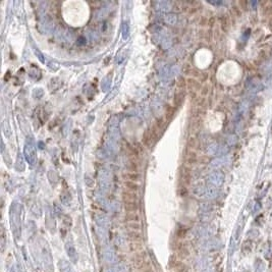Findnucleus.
Returning <instances> with one entry per match:
<instances>
[{
  "label": "nucleus",
  "mask_w": 272,
  "mask_h": 272,
  "mask_svg": "<svg viewBox=\"0 0 272 272\" xmlns=\"http://www.w3.org/2000/svg\"><path fill=\"white\" fill-rule=\"evenodd\" d=\"M189 178H191V173H189V169L188 167H182L180 169V182H182L183 185H189Z\"/></svg>",
  "instance_id": "f03ea898"
},
{
  "label": "nucleus",
  "mask_w": 272,
  "mask_h": 272,
  "mask_svg": "<svg viewBox=\"0 0 272 272\" xmlns=\"http://www.w3.org/2000/svg\"><path fill=\"white\" fill-rule=\"evenodd\" d=\"M125 219L127 220V222H139L140 216L137 212H127Z\"/></svg>",
  "instance_id": "1a4fd4ad"
},
{
  "label": "nucleus",
  "mask_w": 272,
  "mask_h": 272,
  "mask_svg": "<svg viewBox=\"0 0 272 272\" xmlns=\"http://www.w3.org/2000/svg\"><path fill=\"white\" fill-rule=\"evenodd\" d=\"M127 238L131 241V243H139V241H142L143 235L141 234L139 231L130 230L127 232Z\"/></svg>",
  "instance_id": "20e7f679"
},
{
  "label": "nucleus",
  "mask_w": 272,
  "mask_h": 272,
  "mask_svg": "<svg viewBox=\"0 0 272 272\" xmlns=\"http://www.w3.org/2000/svg\"><path fill=\"white\" fill-rule=\"evenodd\" d=\"M124 209L127 212H136L139 209V205L137 202H125Z\"/></svg>",
  "instance_id": "0eeeda50"
},
{
  "label": "nucleus",
  "mask_w": 272,
  "mask_h": 272,
  "mask_svg": "<svg viewBox=\"0 0 272 272\" xmlns=\"http://www.w3.org/2000/svg\"><path fill=\"white\" fill-rule=\"evenodd\" d=\"M124 186L127 191L136 193L138 189H140V185L136 182H130V180H124Z\"/></svg>",
  "instance_id": "39448f33"
},
{
  "label": "nucleus",
  "mask_w": 272,
  "mask_h": 272,
  "mask_svg": "<svg viewBox=\"0 0 272 272\" xmlns=\"http://www.w3.org/2000/svg\"><path fill=\"white\" fill-rule=\"evenodd\" d=\"M172 268L176 272H188V267H186V265L182 261H179V260H177Z\"/></svg>",
  "instance_id": "6e6552de"
},
{
  "label": "nucleus",
  "mask_w": 272,
  "mask_h": 272,
  "mask_svg": "<svg viewBox=\"0 0 272 272\" xmlns=\"http://www.w3.org/2000/svg\"><path fill=\"white\" fill-rule=\"evenodd\" d=\"M123 177L125 180H130V182H138V180H141V175L138 172H128L123 174Z\"/></svg>",
  "instance_id": "423d86ee"
},
{
  "label": "nucleus",
  "mask_w": 272,
  "mask_h": 272,
  "mask_svg": "<svg viewBox=\"0 0 272 272\" xmlns=\"http://www.w3.org/2000/svg\"><path fill=\"white\" fill-rule=\"evenodd\" d=\"M134 267L138 270H144L146 268L150 267V262L147 261V254L145 252H140L134 257Z\"/></svg>",
  "instance_id": "f257e3e1"
},
{
  "label": "nucleus",
  "mask_w": 272,
  "mask_h": 272,
  "mask_svg": "<svg viewBox=\"0 0 272 272\" xmlns=\"http://www.w3.org/2000/svg\"><path fill=\"white\" fill-rule=\"evenodd\" d=\"M186 233V230H182V229H180V230H178V232H177V235H178L179 237H182L183 235H185Z\"/></svg>",
  "instance_id": "4468645a"
},
{
  "label": "nucleus",
  "mask_w": 272,
  "mask_h": 272,
  "mask_svg": "<svg viewBox=\"0 0 272 272\" xmlns=\"http://www.w3.org/2000/svg\"><path fill=\"white\" fill-rule=\"evenodd\" d=\"M140 272H153V271H152V268H151V267H149V268L144 269V270H141Z\"/></svg>",
  "instance_id": "2eb2a0df"
},
{
  "label": "nucleus",
  "mask_w": 272,
  "mask_h": 272,
  "mask_svg": "<svg viewBox=\"0 0 272 272\" xmlns=\"http://www.w3.org/2000/svg\"><path fill=\"white\" fill-rule=\"evenodd\" d=\"M122 200H123V203H125V202H137L138 196L136 193L123 191L122 192Z\"/></svg>",
  "instance_id": "7ed1b4c3"
},
{
  "label": "nucleus",
  "mask_w": 272,
  "mask_h": 272,
  "mask_svg": "<svg viewBox=\"0 0 272 272\" xmlns=\"http://www.w3.org/2000/svg\"><path fill=\"white\" fill-rule=\"evenodd\" d=\"M127 227L133 231H139L142 229V225L139 222H127Z\"/></svg>",
  "instance_id": "9b49d317"
},
{
  "label": "nucleus",
  "mask_w": 272,
  "mask_h": 272,
  "mask_svg": "<svg viewBox=\"0 0 272 272\" xmlns=\"http://www.w3.org/2000/svg\"><path fill=\"white\" fill-rule=\"evenodd\" d=\"M189 256V251L186 249V248H179L178 249V252H177V257H178L179 259H186V257Z\"/></svg>",
  "instance_id": "ddd939ff"
},
{
  "label": "nucleus",
  "mask_w": 272,
  "mask_h": 272,
  "mask_svg": "<svg viewBox=\"0 0 272 272\" xmlns=\"http://www.w3.org/2000/svg\"><path fill=\"white\" fill-rule=\"evenodd\" d=\"M174 111H175V109L173 108L172 106H168L166 111H165V118H166V121H169L171 118H172V116L174 114Z\"/></svg>",
  "instance_id": "f8f14e48"
},
{
  "label": "nucleus",
  "mask_w": 272,
  "mask_h": 272,
  "mask_svg": "<svg viewBox=\"0 0 272 272\" xmlns=\"http://www.w3.org/2000/svg\"><path fill=\"white\" fill-rule=\"evenodd\" d=\"M143 250V244L139 243H130V252H141Z\"/></svg>",
  "instance_id": "9d476101"
}]
</instances>
